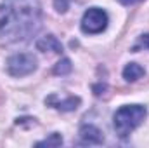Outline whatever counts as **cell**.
<instances>
[{"label": "cell", "mask_w": 149, "mask_h": 148, "mask_svg": "<svg viewBox=\"0 0 149 148\" xmlns=\"http://www.w3.org/2000/svg\"><path fill=\"white\" fill-rule=\"evenodd\" d=\"M42 28L40 0H2L0 38L5 44L28 42Z\"/></svg>", "instance_id": "6da1fadb"}, {"label": "cell", "mask_w": 149, "mask_h": 148, "mask_svg": "<svg viewBox=\"0 0 149 148\" xmlns=\"http://www.w3.org/2000/svg\"><path fill=\"white\" fill-rule=\"evenodd\" d=\"M146 118V106L142 105H123L113 115V125L120 138H127L134 132Z\"/></svg>", "instance_id": "7a4b0ae2"}, {"label": "cell", "mask_w": 149, "mask_h": 148, "mask_svg": "<svg viewBox=\"0 0 149 148\" xmlns=\"http://www.w3.org/2000/svg\"><path fill=\"white\" fill-rule=\"evenodd\" d=\"M108 23H109V18H108V12L104 9L90 7L83 12L81 21H80V28H81L83 33L97 35V33H102L108 28Z\"/></svg>", "instance_id": "3957f363"}, {"label": "cell", "mask_w": 149, "mask_h": 148, "mask_svg": "<svg viewBox=\"0 0 149 148\" xmlns=\"http://www.w3.org/2000/svg\"><path fill=\"white\" fill-rule=\"evenodd\" d=\"M5 66H7L9 75H12V77H26L37 70L38 61L30 52H19V54H12L7 59Z\"/></svg>", "instance_id": "277c9868"}, {"label": "cell", "mask_w": 149, "mask_h": 148, "mask_svg": "<svg viewBox=\"0 0 149 148\" xmlns=\"http://www.w3.org/2000/svg\"><path fill=\"white\" fill-rule=\"evenodd\" d=\"M80 140L83 145H102L104 143V134L99 127L92 124H85L80 127Z\"/></svg>", "instance_id": "5b68a950"}, {"label": "cell", "mask_w": 149, "mask_h": 148, "mask_svg": "<svg viewBox=\"0 0 149 148\" xmlns=\"http://www.w3.org/2000/svg\"><path fill=\"white\" fill-rule=\"evenodd\" d=\"M45 103L52 105L54 108H57V110H61V111H73L80 106L81 99H80L78 96H70V98H66V99H63V101H57L56 96H49V98L45 99Z\"/></svg>", "instance_id": "8992f818"}, {"label": "cell", "mask_w": 149, "mask_h": 148, "mask_svg": "<svg viewBox=\"0 0 149 148\" xmlns=\"http://www.w3.org/2000/svg\"><path fill=\"white\" fill-rule=\"evenodd\" d=\"M37 49L42 51V52L50 51V52L61 54V52H63V44L57 40V37H54V35H45V37H42L37 42Z\"/></svg>", "instance_id": "52a82bcc"}, {"label": "cell", "mask_w": 149, "mask_h": 148, "mask_svg": "<svg viewBox=\"0 0 149 148\" xmlns=\"http://www.w3.org/2000/svg\"><path fill=\"white\" fill-rule=\"evenodd\" d=\"M144 68L141 66V65H137V63H128L125 68H123V78L127 80V82H135V80H139L141 77H144Z\"/></svg>", "instance_id": "ba28073f"}, {"label": "cell", "mask_w": 149, "mask_h": 148, "mask_svg": "<svg viewBox=\"0 0 149 148\" xmlns=\"http://www.w3.org/2000/svg\"><path fill=\"white\" fill-rule=\"evenodd\" d=\"M73 70V65H71V59L70 58H63L56 66H54V73L56 75H68Z\"/></svg>", "instance_id": "9c48e42d"}, {"label": "cell", "mask_w": 149, "mask_h": 148, "mask_svg": "<svg viewBox=\"0 0 149 148\" xmlns=\"http://www.w3.org/2000/svg\"><path fill=\"white\" fill-rule=\"evenodd\" d=\"M61 145H63V136L59 132H52L49 138L37 143V147H61Z\"/></svg>", "instance_id": "30bf717a"}, {"label": "cell", "mask_w": 149, "mask_h": 148, "mask_svg": "<svg viewBox=\"0 0 149 148\" xmlns=\"http://www.w3.org/2000/svg\"><path fill=\"white\" fill-rule=\"evenodd\" d=\"M71 2H73V0H54V7H56L57 12L64 14V12L70 9V4H71Z\"/></svg>", "instance_id": "8fae6325"}, {"label": "cell", "mask_w": 149, "mask_h": 148, "mask_svg": "<svg viewBox=\"0 0 149 148\" xmlns=\"http://www.w3.org/2000/svg\"><path fill=\"white\" fill-rule=\"evenodd\" d=\"M141 47H144V49L148 47V49H149V33H146V35H142V37L139 38V42L132 47V51H134V52H137Z\"/></svg>", "instance_id": "7c38bea8"}, {"label": "cell", "mask_w": 149, "mask_h": 148, "mask_svg": "<svg viewBox=\"0 0 149 148\" xmlns=\"http://www.w3.org/2000/svg\"><path fill=\"white\" fill-rule=\"evenodd\" d=\"M120 4H123V5H132V4H135V2H141V0H118Z\"/></svg>", "instance_id": "4fadbf2b"}, {"label": "cell", "mask_w": 149, "mask_h": 148, "mask_svg": "<svg viewBox=\"0 0 149 148\" xmlns=\"http://www.w3.org/2000/svg\"><path fill=\"white\" fill-rule=\"evenodd\" d=\"M94 91H95V94L99 96V91H106V85H94Z\"/></svg>", "instance_id": "5bb4252c"}]
</instances>
